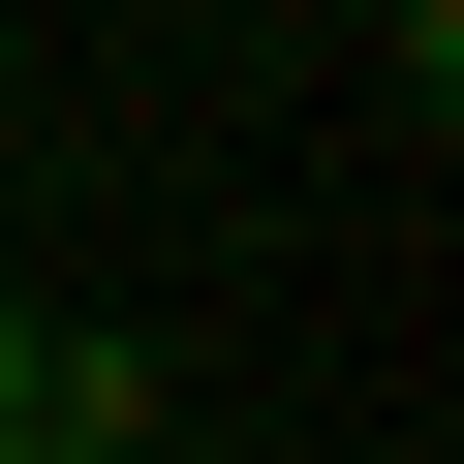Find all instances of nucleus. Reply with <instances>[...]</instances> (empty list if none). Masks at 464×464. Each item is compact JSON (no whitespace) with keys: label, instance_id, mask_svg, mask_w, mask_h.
<instances>
[{"label":"nucleus","instance_id":"obj_1","mask_svg":"<svg viewBox=\"0 0 464 464\" xmlns=\"http://www.w3.org/2000/svg\"><path fill=\"white\" fill-rule=\"evenodd\" d=\"M0 433H32V310H0Z\"/></svg>","mask_w":464,"mask_h":464}]
</instances>
